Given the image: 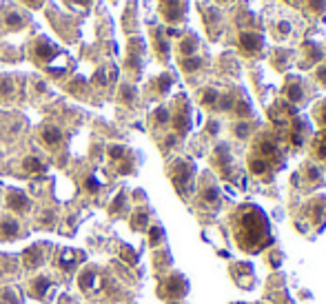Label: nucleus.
<instances>
[{"label": "nucleus", "instance_id": "13d9d810", "mask_svg": "<svg viewBox=\"0 0 326 304\" xmlns=\"http://www.w3.org/2000/svg\"><path fill=\"white\" fill-rule=\"evenodd\" d=\"M73 2H75V4H82V7H87V4H91L93 0H73Z\"/></svg>", "mask_w": 326, "mask_h": 304}, {"label": "nucleus", "instance_id": "4d7b16f0", "mask_svg": "<svg viewBox=\"0 0 326 304\" xmlns=\"http://www.w3.org/2000/svg\"><path fill=\"white\" fill-rule=\"evenodd\" d=\"M42 2H45V0H25V4H29L31 9H38V7H42Z\"/></svg>", "mask_w": 326, "mask_h": 304}, {"label": "nucleus", "instance_id": "412c9836", "mask_svg": "<svg viewBox=\"0 0 326 304\" xmlns=\"http://www.w3.org/2000/svg\"><path fill=\"white\" fill-rule=\"evenodd\" d=\"M22 264L25 269H38L45 264V246L42 244H34L22 253Z\"/></svg>", "mask_w": 326, "mask_h": 304}, {"label": "nucleus", "instance_id": "49530a36", "mask_svg": "<svg viewBox=\"0 0 326 304\" xmlns=\"http://www.w3.org/2000/svg\"><path fill=\"white\" fill-rule=\"evenodd\" d=\"M120 100L125 104H133L135 102V89L131 84H122L120 87Z\"/></svg>", "mask_w": 326, "mask_h": 304}, {"label": "nucleus", "instance_id": "f8f14e48", "mask_svg": "<svg viewBox=\"0 0 326 304\" xmlns=\"http://www.w3.org/2000/svg\"><path fill=\"white\" fill-rule=\"evenodd\" d=\"M297 107L295 104H291V102H286L284 98L282 100H275L271 104V109H268V118H271V122H273V127H289V122L293 120V118L297 116Z\"/></svg>", "mask_w": 326, "mask_h": 304}, {"label": "nucleus", "instance_id": "79ce46f5", "mask_svg": "<svg viewBox=\"0 0 326 304\" xmlns=\"http://www.w3.org/2000/svg\"><path fill=\"white\" fill-rule=\"evenodd\" d=\"M313 118H315V122H318L320 131H326V98L322 102H318V107L313 109Z\"/></svg>", "mask_w": 326, "mask_h": 304}, {"label": "nucleus", "instance_id": "3c124183", "mask_svg": "<svg viewBox=\"0 0 326 304\" xmlns=\"http://www.w3.org/2000/svg\"><path fill=\"white\" fill-rule=\"evenodd\" d=\"M13 84L9 78H0V96H11Z\"/></svg>", "mask_w": 326, "mask_h": 304}, {"label": "nucleus", "instance_id": "6e6d98bb", "mask_svg": "<svg viewBox=\"0 0 326 304\" xmlns=\"http://www.w3.org/2000/svg\"><path fill=\"white\" fill-rule=\"evenodd\" d=\"M206 129H209V136H217L220 125H217V120H209V122H206Z\"/></svg>", "mask_w": 326, "mask_h": 304}, {"label": "nucleus", "instance_id": "dca6fc26", "mask_svg": "<svg viewBox=\"0 0 326 304\" xmlns=\"http://www.w3.org/2000/svg\"><path fill=\"white\" fill-rule=\"evenodd\" d=\"M247 167H249V171H251V175L264 180V182H271V180L275 178V171L271 169V164H266L262 158H258V155H253V153H249Z\"/></svg>", "mask_w": 326, "mask_h": 304}, {"label": "nucleus", "instance_id": "4c0bfd02", "mask_svg": "<svg viewBox=\"0 0 326 304\" xmlns=\"http://www.w3.org/2000/svg\"><path fill=\"white\" fill-rule=\"evenodd\" d=\"M151 120H153L155 127H167L171 125V109L169 107H158L153 111V116H151Z\"/></svg>", "mask_w": 326, "mask_h": 304}, {"label": "nucleus", "instance_id": "5701e85b", "mask_svg": "<svg viewBox=\"0 0 326 304\" xmlns=\"http://www.w3.org/2000/svg\"><path fill=\"white\" fill-rule=\"evenodd\" d=\"M63 129L60 127H56V125H45L40 129V140L45 142L49 149H58L60 145H63Z\"/></svg>", "mask_w": 326, "mask_h": 304}, {"label": "nucleus", "instance_id": "c85d7f7f", "mask_svg": "<svg viewBox=\"0 0 326 304\" xmlns=\"http://www.w3.org/2000/svg\"><path fill=\"white\" fill-rule=\"evenodd\" d=\"M149 220H151V211L144 207H140V209H135V213L131 216L129 225L133 231H144V229H149Z\"/></svg>", "mask_w": 326, "mask_h": 304}, {"label": "nucleus", "instance_id": "9d476101", "mask_svg": "<svg viewBox=\"0 0 326 304\" xmlns=\"http://www.w3.org/2000/svg\"><path fill=\"white\" fill-rule=\"evenodd\" d=\"M264 36L260 34V31H251V29H244L238 34V49L242 56H247V58H255V56H260L264 51Z\"/></svg>", "mask_w": 326, "mask_h": 304}, {"label": "nucleus", "instance_id": "423d86ee", "mask_svg": "<svg viewBox=\"0 0 326 304\" xmlns=\"http://www.w3.org/2000/svg\"><path fill=\"white\" fill-rule=\"evenodd\" d=\"M211 162H213L217 173H220V178H224L226 182H240V171L235 167V158H233L231 147L226 145V142H220V145L213 149Z\"/></svg>", "mask_w": 326, "mask_h": 304}, {"label": "nucleus", "instance_id": "cd10ccee", "mask_svg": "<svg viewBox=\"0 0 326 304\" xmlns=\"http://www.w3.org/2000/svg\"><path fill=\"white\" fill-rule=\"evenodd\" d=\"M197 47H200V40H197L196 34H189L184 36L178 45V54L180 58H189V56H197Z\"/></svg>", "mask_w": 326, "mask_h": 304}, {"label": "nucleus", "instance_id": "f704fd0d", "mask_svg": "<svg viewBox=\"0 0 326 304\" xmlns=\"http://www.w3.org/2000/svg\"><path fill=\"white\" fill-rule=\"evenodd\" d=\"M204 67V60L200 56H189V58H180V69L184 74H196Z\"/></svg>", "mask_w": 326, "mask_h": 304}, {"label": "nucleus", "instance_id": "c9c22d12", "mask_svg": "<svg viewBox=\"0 0 326 304\" xmlns=\"http://www.w3.org/2000/svg\"><path fill=\"white\" fill-rule=\"evenodd\" d=\"M22 171H27V173H45L47 164L40 158H36V155H27L22 160Z\"/></svg>", "mask_w": 326, "mask_h": 304}, {"label": "nucleus", "instance_id": "a878e982", "mask_svg": "<svg viewBox=\"0 0 326 304\" xmlns=\"http://www.w3.org/2000/svg\"><path fill=\"white\" fill-rule=\"evenodd\" d=\"M153 47H155V54H158V58L162 60V63H167L169 54H171V45H169L167 34H164L160 27L153 31Z\"/></svg>", "mask_w": 326, "mask_h": 304}, {"label": "nucleus", "instance_id": "37998d69", "mask_svg": "<svg viewBox=\"0 0 326 304\" xmlns=\"http://www.w3.org/2000/svg\"><path fill=\"white\" fill-rule=\"evenodd\" d=\"M164 242V229L160 225H153V227H149V244L153 246H158V244H162Z\"/></svg>", "mask_w": 326, "mask_h": 304}, {"label": "nucleus", "instance_id": "a211bd4d", "mask_svg": "<svg viewBox=\"0 0 326 304\" xmlns=\"http://www.w3.org/2000/svg\"><path fill=\"white\" fill-rule=\"evenodd\" d=\"M233 113L238 120H251L253 118V104L249 100L244 89H235V104H233Z\"/></svg>", "mask_w": 326, "mask_h": 304}, {"label": "nucleus", "instance_id": "c756f323", "mask_svg": "<svg viewBox=\"0 0 326 304\" xmlns=\"http://www.w3.org/2000/svg\"><path fill=\"white\" fill-rule=\"evenodd\" d=\"M220 93L215 87H206L200 91V104L206 109H211V111H217V102H220Z\"/></svg>", "mask_w": 326, "mask_h": 304}, {"label": "nucleus", "instance_id": "ddd939ff", "mask_svg": "<svg viewBox=\"0 0 326 304\" xmlns=\"http://www.w3.org/2000/svg\"><path fill=\"white\" fill-rule=\"evenodd\" d=\"M231 278L244 291H253L255 284H258V275H255L253 267L249 262H235L231 264Z\"/></svg>", "mask_w": 326, "mask_h": 304}, {"label": "nucleus", "instance_id": "864d4df0", "mask_svg": "<svg viewBox=\"0 0 326 304\" xmlns=\"http://www.w3.org/2000/svg\"><path fill=\"white\" fill-rule=\"evenodd\" d=\"M122 258L129 260V264L138 262V255H133V249H129V246H122Z\"/></svg>", "mask_w": 326, "mask_h": 304}, {"label": "nucleus", "instance_id": "e433bc0d", "mask_svg": "<svg viewBox=\"0 0 326 304\" xmlns=\"http://www.w3.org/2000/svg\"><path fill=\"white\" fill-rule=\"evenodd\" d=\"M2 22L7 29H22L27 20H25V16H20V11H7L2 18Z\"/></svg>", "mask_w": 326, "mask_h": 304}, {"label": "nucleus", "instance_id": "f257e3e1", "mask_svg": "<svg viewBox=\"0 0 326 304\" xmlns=\"http://www.w3.org/2000/svg\"><path fill=\"white\" fill-rule=\"evenodd\" d=\"M231 231H233L235 244L244 253H262L266 246L273 244L271 222H268L264 209L253 202H244L231 216Z\"/></svg>", "mask_w": 326, "mask_h": 304}, {"label": "nucleus", "instance_id": "bb28decb", "mask_svg": "<svg viewBox=\"0 0 326 304\" xmlns=\"http://www.w3.org/2000/svg\"><path fill=\"white\" fill-rule=\"evenodd\" d=\"M51 289V278L49 275H38L29 282V293L38 300H45L47 298V291Z\"/></svg>", "mask_w": 326, "mask_h": 304}, {"label": "nucleus", "instance_id": "0eeeda50", "mask_svg": "<svg viewBox=\"0 0 326 304\" xmlns=\"http://www.w3.org/2000/svg\"><path fill=\"white\" fill-rule=\"evenodd\" d=\"M171 127L176 131L178 138H184L191 131L193 127V111L191 104H189L187 96H178L173 102V111H171Z\"/></svg>", "mask_w": 326, "mask_h": 304}, {"label": "nucleus", "instance_id": "aec40b11", "mask_svg": "<svg viewBox=\"0 0 326 304\" xmlns=\"http://www.w3.org/2000/svg\"><path fill=\"white\" fill-rule=\"evenodd\" d=\"M20 235V222L13 216H0V240L9 242Z\"/></svg>", "mask_w": 326, "mask_h": 304}, {"label": "nucleus", "instance_id": "473e14b6", "mask_svg": "<svg viewBox=\"0 0 326 304\" xmlns=\"http://www.w3.org/2000/svg\"><path fill=\"white\" fill-rule=\"evenodd\" d=\"M220 22H222V13L217 11L215 7L204 9V25L211 29V36H217V29H220Z\"/></svg>", "mask_w": 326, "mask_h": 304}, {"label": "nucleus", "instance_id": "4be33fe9", "mask_svg": "<svg viewBox=\"0 0 326 304\" xmlns=\"http://www.w3.org/2000/svg\"><path fill=\"white\" fill-rule=\"evenodd\" d=\"M300 175L304 178V182L309 184V187H320V184H324V171L315 162H306L304 167H302Z\"/></svg>", "mask_w": 326, "mask_h": 304}, {"label": "nucleus", "instance_id": "a19ab883", "mask_svg": "<svg viewBox=\"0 0 326 304\" xmlns=\"http://www.w3.org/2000/svg\"><path fill=\"white\" fill-rule=\"evenodd\" d=\"M291 36V22L289 20H277L273 25V38L275 40H284V38Z\"/></svg>", "mask_w": 326, "mask_h": 304}, {"label": "nucleus", "instance_id": "39448f33", "mask_svg": "<svg viewBox=\"0 0 326 304\" xmlns=\"http://www.w3.org/2000/svg\"><path fill=\"white\" fill-rule=\"evenodd\" d=\"M169 180H171L173 189L178 191V196L189 198L196 187V164L193 160L178 158L169 164Z\"/></svg>", "mask_w": 326, "mask_h": 304}, {"label": "nucleus", "instance_id": "7c9ffc66", "mask_svg": "<svg viewBox=\"0 0 326 304\" xmlns=\"http://www.w3.org/2000/svg\"><path fill=\"white\" fill-rule=\"evenodd\" d=\"M311 151L320 162H326V131H320L311 138Z\"/></svg>", "mask_w": 326, "mask_h": 304}, {"label": "nucleus", "instance_id": "6ab92c4d", "mask_svg": "<svg viewBox=\"0 0 326 304\" xmlns=\"http://www.w3.org/2000/svg\"><path fill=\"white\" fill-rule=\"evenodd\" d=\"M100 284H102V278H100V273H98V269L82 271L78 278V287L82 289L84 293H96L98 289H100Z\"/></svg>", "mask_w": 326, "mask_h": 304}, {"label": "nucleus", "instance_id": "1a4fd4ad", "mask_svg": "<svg viewBox=\"0 0 326 304\" xmlns=\"http://www.w3.org/2000/svg\"><path fill=\"white\" fill-rule=\"evenodd\" d=\"M197 207L204 209V211H217L222 207V191L217 187V182L211 175H204L197 187Z\"/></svg>", "mask_w": 326, "mask_h": 304}, {"label": "nucleus", "instance_id": "2eb2a0df", "mask_svg": "<svg viewBox=\"0 0 326 304\" xmlns=\"http://www.w3.org/2000/svg\"><path fill=\"white\" fill-rule=\"evenodd\" d=\"M187 0H160V13L169 25H178L187 18Z\"/></svg>", "mask_w": 326, "mask_h": 304}, {"label": "nucleus", "instance_id": "a18cd8bd", "mask_svg": "<svg viewBox=\"0 0 326 304\" xmlns=\"http://www.w3.org/2000/svg\"><path fill=\"white\" fill-rule=\"evenodd\" d=\"M233 134L240 138V140H244V138L251 136V125H249V120H238L233 125Z\"/></svg>", "mask_w": 326, "mask_h": 304}, {"label": "nucleus", "instance_id": "09e8293b", "mask_svg": "<svg viewBox=\"0 0 326 304\" xmlns=\"http://www.w3.org/2000/svg\"><path fill=\"white\" fill-rule=\"evenodd\" d=\"M84 189H87L89 193H98L100 191V180H98L96 175H89V178L84 180Z\"/></svg>", "mask_w": 326, "mask_h": 304}, {"label": "nucleus", "instance_id": "bf43d9fd", "mask_svg": "<svg viewBox=\"0 0 326 304\" xmlns=\"http://www.w3.org/2000/svg\"><path fill=\"white\" fill-rule=\"evenodd\" d=\"M277 304H293L291 300H284V302H277Z\"/></svg>", "mask_w": 326, "mask_h": 304}, {"label": "nucleus", "instance_id": "8fccbe9b", "mask_svg": "<svg viewBox=\"0 0 326 304\" xmlns=\"http://www.w3.org/2000/svg\"><path fill=\"white\" fill-rule=\"evenodd\" d=\"M282 260H284V255H282L280 249H273L271 251V258H268V267L271 269H277L282 264Z\"/></svg>", "mask_w": 326, "mask_h": 304}, {"label": "nucleus", "instance_id": "7ed1b4c3", "mask_svg": "<svg viewBox=\"0 0 326 304\" xmlns=\"http://www.w3.org/2000/svg\"><path fill=\"white\" fill-rule=\"evenodd\" d=\"M295 227L302 233H320L326 227V196H315L302 207Z\"/></svg>", "mask_w": 326, "mask_h": 304}, {"label": "nucleus", "instance_id": "f03ea898", "mask_svg": "<svg viewBox=\"0 0 326 304\" xmlns=\"http://www.w3.org/2000/svg\"><path fill=\"white\" fill-rule=\"evenodd\" d=\"M251 153L262 158L266 164H271V169L275 171V173L284 169V164H286V149L282 147L280 138L273 134V131H260V134L253 138Z\"/></svg>", "mask_w": 326, "mask_h": 304}, {"label": "nucleus", "instance_id": "b1692460", "mask_svg": "<svg viewBox=\"0 0 326 304\" xmlns=\"http://www.w3.org/2000/svg\"><path fill=\"white\" fill-rule=\"evenodd\" d=\"M7 207L11 209L13 213H20V216H25V213L31 209V200L27 198V193H22V191H11V193L7 196Z\"/></svg>", "mask_w": 326, "mask_h": 304}, {"label": "nucleus", "instance_id": "58836bf2", "mask_svg": "<svg viewBox=\"0 0 326 304\" xmlns=\"http://www.w3.org/2000/svg\"><path fill=\"white\" fill-rule=\"evenodd\" d=\"M291 58H293L291 51H286V49H277L275 54H273V67L280 69V71H284V69L291 65Z\"/></svg>", "mask_w": 326, "mask_h": 304}, {"label": "nucleus", "instance_id": "2f4dec72", "mask_svg": "<svg viewBox=\"0 0 326 304\" xmlns=\"http://www.w3.org/2000/svg\"><path fill=\"white\" fill-rule=\"evenodd\" d=\"M171 87H173V76L171 74H160L158 78L151 82V89H153L158 96H167Z\"/></svg>", "mask_w": 326, "mask_h": 304}, {"label": "nucleus", "instance_id": "20e7f679", "mask_svg": "<svg viewBox=\"0 0 326 304\" xmlns=\"http://www.w3.org/2000/svg\"><path fill=\"white\" fill-rule=\"evenodd\" d=\"M189 291H191V284H189L187 275H182L180 271L164 275L158 284V298L167 304H182L187 300Z\"/></svg>", "mask_w": 326, "mask_h": 304}, {"label": "nucleus", "instance_id": "c03bdc74", "mask_svg": "<svg viewBox=\"0 0 326 304\" xmlns=\"http://www.w3.org/2000/svg\"><path fill=\"white\" fill-rule=\"evenodd\" d=\"M304 7L313 16H324L326 13V0H304Z\"/></svg>", "mask_w": 326, "mask_h": 304}, {"label": "nucleus", "instance_id": "680f3d73", "mask_svg": "<svg viewBox=\"0 0 326 304\" xmlns=\"http://www.w3.org/2000/svg\"><path fill=\"white\" fill-rule=\"evenodd\" d=\"M284 2H289V4H291V2H293V0H284Z\"/></svg>", "mask_w": 326, "mask_h": 304}, {"label": "nucleus", "instance_id": "72a5a7b5", "mask_svg": "<svg viewBox=\"0 0 326 304\" xmlns=\"http://www.w3.org/2000/svg\"><path fill=\"white\" fill-rule=\"evenodd\" d=\"M142 47H140V40H133L131 42V49H129V58H127V67L133 69V71H140V63H142Z\"/></svg>", "mask_w": 326, "mask_h": 304}, {"label": "nucleus", "instance_id": "9b49d317", "mask_svg": "<svg viewBox=\"0 0 326 304\" xmlns=\"http://www.w3.org/2000/svg\"><path fill=\"white\" fill-rule=\"evenodd\" d=\"M31 56H34L38 65H45V69L51 71L54 69V58L58 56V47L54 42H49L47 38H38L31 45Z\"/></svg>", "mask_w": 326, "mask_h": 304}, {"label": "nucleus", "instance_id": "de8ad7c7", "mask_svg": "<svg viewBox=\"0 0 326 304\" xmlns=\"http://www.w3.org/2000/svg\"><path fill=\"white\" fill-rule=\"evenodd\" d=\"M125 200H127V193H118V198L111 202V207H109V213H111V216L120 213V211H122V207H125Z\"/></svg>", "mask_w": 326, "mask_h": 304}, {"label": "nucleus", "instance_id": "393cba45", "mask_svg": "<svg viewBox=\"0 0 326 304\" xmlns=\"http://www.w3.org/2000/svg\"><path fill=\"white\" fill-rule=\"evenodd\" d=\"M82 258V253L80 251H73V249H65L63 253L56 255V267H58L60 271H73V267L78 264V260Z\"/></svg>", "mask_w": 326, "mask_h": 304}, {"label": "nucleus", "instance_id": "4468645a", "mask_svg": "<svg viewBox=\"0 0 326 304\" xmlns=\"http://www.w3.org/2000/svg\"><path fill=\"white\" fill-rule=\"evenodd\" d=\"M282 98L291 104H302L306 100V89H304V80L300 76H286V82L282 87Z\"/></svg>", "mask_w": 326, "mask_h": 304}, {"label": "nucleus", "instance_id": "f3484780", "mask_svg": "<svg viewBox=\"0 0 326 304\" xmlns=\"http://www.w3.org/2000/svg\"><path fill=\"white\" fill-rule=\"evenodd\" d=\"M324 60V49L315 40L302 42V67H313Z\"/></svg>", "mask_w": 326, "mask_h": 304}, {"label": "nucleus", "instance_id": "6e6552de", "mask_svg": "<svg viewBox=\"0 0 326 304\" xmlns=\"http://www.w3.org/2000/svg\"><path fill=\"white\" fill-rule=\"evenodd\" d=\"M311 138H313L311 120L306 116H302V113H297V116L289 122V127H286V140H289V147L297 151V149H302Z\"/></svg>", "mask_w": 326, "mask_h": 304}, {"label": "nucleus", "instance_id": "5fc2aeb1", "mask_svg": "<svg viewBox=\"0 0 326 304\" xmlns=\"http://www.w3.org/2000/svg\"><path fill=\"white\" fill-rule=\"evenodd\" d=\"M93 82H96L98 87H105V84L109 82V80H107V74H105V69L96 71V76H93Z\"/></svg>", "mask_w": 326, "mask_h": 304}, {"label": "nucleus", "instance_id": "052dcab7", "mask_svg": "<svg viewBox=\"0 0 326 304\" xmlns=\"http://www.w3.org/2000/svg\"><path fill=\"white\" fill-rule=\"evenodd\" d=\"M215 2H220V4H222V2H229V0H215Z\"/></svg>", "mask_w": 326, "mask_h": 304}, {"label": "nucleus", "instance_id": "603ef678", "mask_svg": "<svg viewBox=\"0 0 326 304\" xmlns=\"http://www.w3.org/2000/svg\"><path fill=\"white\" fill-rule=\"evenodd\" d=\"M315 80H318L322 87H326V60H324L322 65H320L318 69H315Z\"/></svg>", "mask_w": 326, "mask_h": 304}, {"label": "nucleus", "instance_id": "ea45409f", "mask_svg": "<svg viewBox=\"0 0 326 304\" xmlns=\"http://www.w3.org/2000/svg\"><path fill=\"white\" fill-rule=\"evenodd\" d=\"M107 155H109V160H113V162H120V160H125L127 155H129V149L122 145H109Z\"/></svg>", "mask_w": 326, "mask_h": 304}]
</instances>
